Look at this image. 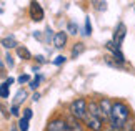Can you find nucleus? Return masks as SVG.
<instances>
[{"instance_id":"obj_1","label":"nucleus","mask_w":135,"mask_h":131,"mask_svg":"<svg viewBox=\"0 0 135 131\" xmlns=\"http://www.w3.org/2000/svg\"><path fill=\"white\" fill-rule=\"evenodd\" d=\"M128 118H130V109H128V106L125 103H122V101H115L113 106H112L110 118H108L110 129L122 131V128L128 123Z\"/></svg>"},{"instance_id":"obj_2","label":"nucleus","mask_w":135,"mask_h":131,"mask_svg":"<svg viewBox=\"0 0 135 131\" xmlns=\"http://www.w3.org/2000/svg\"><path fill=\"white\" fill-rule=\"evenodd\" d=\"M70 116H74L77 119H85V116L89 114V103L85 98H77L70 103L69 106Z\"/></svg>"},{"instance_id":"obj_3","label":"nucleus","mask_w":135,"mask_h":131,"mask_svg":"<svg viewBox=\"0 0 135 131\" xmlns=\"http://www.w3.org/2000/svg\"><path fill=\"white\" fill-rule=\"evenodd\" d=\"M44 17H45V13H44L42 5L38 2H30V18L33 22H42Z\"/></svg>"},{"instance_id":"obj_4","label":"nucleus","mask_w":135,"mask_h":131,"mask_svg":"<svg viewBox=\"0 0 135 131\" xmlns=\"http://www.w3.org/2000/svg\"><path fill=\"white\" fill-rule=\"evenodd\" d=\"M45 131H67V119L64 118H54L47 124Z\"/></svg>"},{"instance_id":"obj_5","label":"nucleus","mask_w":135,"mask_h":131,"mask_svg":"<svg viewBox=\"0 0 135 131\" xmlns=\"http://www.w3.org/2000/svg\"><path fill=\"white\" fill-rule=\"evenodd\" d=\"M105 46H107V50H110V51H112L113 58H115V60H117L120 65H123V63H125V56H123V53L120 51V46H117L113 40L107 41V43H105Z\"/></svg>"},{"instance_id":"obj_6","label":"nucleus","mask_w":135,"mask_h":131,"mask_svg":"<svg viewBox=\"0 0 135 131\" xmlns=\"http://www.w3.org/2000/svg\"><path fill=\"white\" fill-rule=\"evenodd\" d=\"M125 35H127V28H125V23H118L115 30H113V41H115V45L117 46H120L122 45V41L123 38H125Z\"/></svg>"},{"instance_id":"obj_7","label":"nucleus","mask_w":135,"mask_h":131,"mask_svg":"<svg viewBox=\"0 0 135 131\" xmlns=\"http://www.w3.org/2000/svg\"><path fill=\"white\" fill-rule=\"evenodd\" d=\"M84 123H85L92 131H102V126H103V121H102V119L92 116V114H87L85 119H84Z\"/></svg>"},{"instance_id":"obj_8","label":"nucleus","mask_w":135,"mask_h":131,"mask_svg":"<svg viewBox=\"0 0 135 131\" xmlns=\"http://www.w3.org/2000/svg\"><path fill=\"white\" fill-rule=\"evenodd\" d=\"M98 106H100V109H102V113H103V116H105V119L108 121V118H110V113H112L113 103H112L108 98H102L100 101H98Z\"/></svg>"},{"instance_id":"obj_9","label":"nucleus","mask_w":135,"mask_h":131,"mask_svg":"<svg viewBox=\"0 0 135 131\" xmlns=\"http://www.w3.org/2000/svg\"><path fill=\"white\" fill-rule=\"evenodd\" d=\"M89 114L102 119V121H107L105 116H103V113H102V109H100V106H98V103H95V101H89Z\"/></svg>"},{"instance_id":"obj_10","label":"nucleus","mask_w":135,"mask_h":131,"mask_svg":"<svg viewBox=\"0 0 135 131\" xmlns=\"http://www.w3.org/2000/svg\"><path fill=\"white\" fill-rule=\"evenodd\" d=\"M13 81H15V78L8 76L7 80L0 85V96H2V99H7L8 98V95H10V85H12Z\"/></svg>"},{"instance_id":"obj_11","label":"nucleus","mask_w":135,"mask_h":131,"mask_svg":"<svg viewBox=\"0 0 135 131\" xmlns=\"http://www.w3.org/2000/svg\"><path fill=\"white\" fill-rule=\"evenodd\" d=\"M67 43V32H57L54 36V46L55 48H64Z\"/></svg>"},{"instance_id":"obj_12","label":"nucleus","mask_w":135,"mask_h":131,"mask_svg":"<svg viewBox=\"0 0 135 131\" xmlns=\"http://www.w3.org/2000/svg\"><path fill=\"white\" fill-rule=\"evenodd\" d=\"M67 131H84L80 119H77V118H74V116H70L69 119H67Z\"/></svg>"},{"instance_id":"obj_13","label":"nucleus","mask_w":135,"mask_h":131,"mask_svg":"<svg viewBox=\"0 0 135 131\" xmlns=\"http://www.w3.org/2000/svg\"><path fill=\"white\" fill-rule=\"evenodd\" d=\"M2 46L3 48H15L17 50L18 43H17V40L13 38V35H8V36H3L2 38Z\"/></svg>"},{"instance_id":"obj_14","label":"nucleus","mask_w":135,"mask_h":131,"mask_svg":"<svg viewBox=\"0 0 135 131\" xmlns=\"http://www.w3.org/2000/svg\"><path fill=\"white\" fill-rule=\"evenodd\" d=\"M17 56L18 58H22V60H30L32 58V53L28 51V48H25V46H17Z\"/></svg>"},{"instance_id":"obj_15","label":"nucleus","mask_w":135,"mask_h":131,"mask_svg":"<svg viewBox=\"0 0 135 131\" xmlns=\"http://www.w3.org/2000/svg\"><path fill=\"white\" fill-rule=\"evenodd\" d=\"M25 98H27V91H25V90H18L17 93H15L13 104H17V106H20V103H23V101H25Z\"/></svg>"},{"instance_id":"obj_16","label":"nucleus","mask_w":135,"mask_h":131,"mask_svg":"<svg viewBox=\"0 0 135 131\" xmlns=\"http://www.w3.org/2000/svg\"><path fill=\"white\" fill-rule=\"evenodd\" d=\"M85 50V46H84V43H77L74 48H72V58H77V56H79L82 51Z\"/></svg>"},{"instance_id":"obj_17","label":"nucleus","mask_w":135,"mask_h":131,"mask_svg":"<svg viewBox=\"0 0 135 131\" xmlns=\"http://www.w3.org/2000/svg\"><path fill=\"white\" fill-rule=\"evenodd\" d=\"M17 128H18V131H28V119H25L23 116H22V118H18Z\"/></svg>"},{"instance_id":"obj_18","label":"nucleus","mask_w":135,"mask_h":131,"mask_svg":"<svg viewBox=\"0 0 135 131\" xmlns=\"http://www.w3.org/2000/svg\"><path fill=\"white\" fill-rule=\"evenodd\" d=\"M67 32H69L70 35H77L79 33V27H77L75 22H69L67 23Z\"/></svg>"},{"instance_id":"obj_19","label":"nucleus","mask_w":135,"mask_h":131,"mask_svg":"<svg viewBox=\"0 0 135 131\" xmlns=\"http://www.w3.org/2000/svg\"><path fill=\"white\" fill-rule=\"evenodd\" d=\"M40 81H42V75H37V76H35L32 81L28 83L30 90H37V88H38V85H40Z\"/></svg>"},{"instance_id":"obj_20","label":"nucleus","mask_w":135,"mask_h":131,"mask_svg":"<svg viewBox=\"0 0 135 131\" xmlns=\"http://www.w3.org/2000/svg\"><path fill=\"white\" fill-rule=\"evenodd\" d=\"M84 35H85V36H90V35H92V23H90V18H89V17L85 18V30H84Z\"/></svg>"},{"instance_id":"obj_21","label":"nucleus","mask_w":135,"mask_h":131,"mask_svg":"<svg viewBox=\"0 0 135 131\" xmlns=\"http://www.w3.org/2000/svg\"><path fill=\"white\" fill-rule=\"evenodd\" d=\"M92 5H93L97 10H107V2H95V0H93Z\"/></svg>"},{"instance_id":"obj_22","label":"nucleus","mask_w":135,"mask_h":131,"mask_svg":"<svg viewBox=\"0 0 135 131\" xmlns=\"http://www.w3.org/2000/svg\"><path fill=\"white\" fill-rule=\"evenodd\" d=\"M65 61H67V58H65L64 55H60V56H57V58H55L54 61H52V63H54V65H57V66H60V65H64Z\"/></svg>"},{"instance_id":"obj_23","label":"nucleus","mask_w":135,"mask_h":131,"mask_svg":"<svg viewBox=\"0 0 135 131\" xmlns=\"http://www.w3.org/2000/svg\"><path fill=\"white\" fill-rule=\"evenodd\" d=\"M17 80H18V83H20V85H22V83H30V81H32V80H30V76L27 75V73H23V75H20V76L17 78Z\"/></svg>"},{"instance_id":"obj_24","label":"nucleus","mask_w":135,"mask_h":131,"mask_svg":"<svg viewBox=\"0 0 135 131\" xmlns=\"http://www.w3.org/2000/svg\"><path fill=\"white\" fill-rule=\"evenodd\" d=\"M5 63L8 65V68H13V66H15V63H13V56L10 55V53L5 55Z\"/></svg>"},{"instance_id":"obj_25","label":"nucleus","mask_w":135,"mask_h":131,"mask_svg":"<svg viewBox=\"0 0 135 131\" xmlns=\"http://www.w3.org/2000/svg\"><path fill=\"white\" fill-rule=\"evenodd\" d=\"M54 36H55V33L52 32V28H49V27H47V30H45V38H47V41H49V40H52V41H54Z\"/></svg>"},{"instance_id":"obj_26","label":"nucleus","mask_w":135,"mask_h":131,"mask_svg":"<svg viewBox=\"0 0 135 131\" xmlns=\"http://www.w3.org/2000/svg\"><path fill=\"white\" fill-rule=\"evenodd\" d=\"M10 114H13V116H20V109L17 104H12V108H10ZM22 118V116H20Z\"/></svg>"},{"instance_id":"obj_27","label":"nucleus","mask_w":135,"mask_h":131,"mask_svg":"<svg viewBox=\"0 0 135 131\" xmlns=\"http://www.w3.org/2000/svg\"><path fill=\"white\" fill-rule=\"evenodd\" d=\"M32 116H33L32 109H30V108H25V109H23V118H25V119H28V121H30V118H32Z\"/></svg>"},{"instance_id":"obj_28","label":"nucleus","mask_w":135,"mask_h":131,"mask_svg":"<svg viewBox=\"0 0 135 131\" xmlns=\"http://www.w3.org/2000/svg\"><path fill=\"white\" fill-rule=\"evenodd\" d=\"M122 131H135V124H133L132 121H128V123L125 124V126L122 128Z\"/></svg>"},{"instance_id":"obj_29","label":"nucleus","mask_w":135,"mask_h":131,"mask_svg":"<svg viewBox=\"0 0 135 131\" xmlns=\"http://www.w3.org/2000/svg\"><path fill=\"white\" fill-rule=\"evenodd\" d=\"M35 60H37L38 63H45V58H44V55H35Z\"/></svg>"},{"instance_id":"obj_30","label":"nucleus","mask_w":135,"mask_h":131,"mask_svg":"<svg viewBox=\"0 0 135 131\" xmlns=\"http://www.w3.org/2000/svg\"><path fill=\"white\" fill-rule=\"evenodd\" d=\"M38 98H40V95H38V93H33V96H32V99H33V101H38Z\"/></svg>"},{"instance_id":"obj_31","label":"nucleus","mask_w":135,"mask_h":131,"mask_svg":"<svg viewBox=\"0 0 135 131\" xmlns=\"http://www.w3.org/2000/svg\"><path fill=\"white\" fill-rule=\"evenodd\" d=\"M10 131H18V128H15V126H12V129H10Z\"/></svg>"},{"instance_id":"obj_32","label":"nucleus","mask_w":135,"mask_h":131,"mask_svg":"<svg viewBox=\"0 0 135 131\" xmlns=\"http://www.w3.org/2000/svg\"><path fill=\"white\" fill-rule=\"evenodd\" d=\"M105 131H113V129H105Z\"/></svg>"}]
</instances>
